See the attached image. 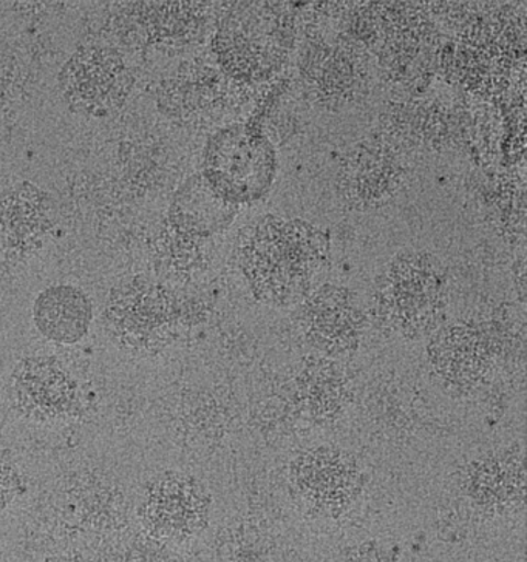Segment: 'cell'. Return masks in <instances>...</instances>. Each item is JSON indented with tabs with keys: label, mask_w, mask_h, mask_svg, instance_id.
<instances>
[{
	"label": "cell",
	"mask_w": 527,
	"mask_h": 562,
	"mask_svg": "<svg viewBox=\"0 0 527 562\" xmlns=\"http://www.w3.org/2000/svg\"><path fill=\"white\" fill-rule=\"evenodd\" d=\"M211 497L201 482L181 473L157 477L139 507L144 530L159 541L183 542L208 526Z\"/></svg>",
	"instance_id": "obj_3"
},
{
	"label": "cell",
	"mask_w": 527,
	"mask_h": 562,
	"mask_svg": "<svg viewBox=\"0 0 527 562\" xmlns=\"http://www.w3.org/2000/svg\"><path fill=\"white\" fill-rule=\"evenodd\" d=\"M132 79L113 50L86 48L68 60L60 86L71 105L90 115H104L126 100Z\"/></svg>",
	"instance_id": "obj_4"
},
{
	"label": "cell",
	"mask_w": 527,
	"mask_h": 562,
	"mask_svg": "<svg viewBox=\"0 0 527 562\" xmlns=\"http://www.w3.org/2000/svg\"><path fill=\"white\" fill-rule=\"evenodd\" d=\"M322 257L321 235L305 224H265L246 258L249 276L265 292L287 297L301 290Z\"/></svg>",
	"instance_id": "obj_1"
},
{
	"label": "cell",
	"mask_w": 527,
	"mask_h": 562,
	"mask_svg": "<svg viewBox=\"0 0 527 562\" xmlns=\"http://www.w3.org/2000/svg\"><path fill=\"white\" fill-rule=\"evenodd\" d=\"M108 321L113 334L127 347L149 348L168 321V303L154 284L128 281L110 294Z\"/></svg>",
	"instance_id": "obj_7"
},
{
	"label": "cell",
	"mask_w": 527,
	"mask_h": 562,
	"mask_svg": "<svg viewBox=\"0 0 527 562\" xmlns=\"http://www.w3.org/2000/svg\"><path fill=\"white\" fill-rule=\"evenodd\" d=\"M92 306L74 286H53L34 303V322L47 339L75 344L89 331Z\"/></svg>",
	"instance_id": "obj_8"
},
{
	"label": "cell",
	"mask_w": 527,
	"mask_h": 562,
	"mask_svg": "<svg viewBox=\"0 0 527 562\" xmlns=\"http://www.w3.org/2000/svg\"><path fill=\"white\" fill-rule=\"evenodd\" d=\"M514 458L485 459L478 462L475 470H472L473 497L485 503H517V497H523L525 488V473L523 467Z\"/></svg>",
	"instance_id": "obj_9"
},
{
	"label": "cell",
	"mask_w": 527,
	"mask_h": 562,
	"mask_svg": "<svg viewBox=\"0 0 527 562\" xmlns=\"http://www.w3.org/2000/svg\"><path fill=\"white\" fill-rule=\"evenodd\" d=\"M339 562H394V560L381 547L366 544L352 549L351 553L345 554Z\"/></svg>",
	"instance_id": "obj_11"
},
{
	"label": "cell",
	"mask_w": 527,
	"mask_h": 562,
	"mask_svg": "<svg viewBox=\"0 0 527 562\" xmlns=\"http://www.w3.org/2000/svg\"><path fill=\"white\" fill-rule=\"evenodd\" d=\"M272 154L265 140L243 131L225 132L208 151L211 181L235 200L254 199L269 181Z\"/></svg>",
	"instance_id": "obj_5"
},
{
	"label": "cell",
	"mask_w": 527,
	"mask_h": 562,
	"mask_svg": "<svg viewBox=\"0 0 527 562\" xmlns=\"http://www.w3.org/2000/svg\"><path fill=\"white\" fill-rule=\"evenodd\" d=\"M44 562H85V561L78 560V558L55 557V558H51V560H47Z\"/></svg>",
	"instance_id": "obj_12"
},
{
	"label": "cell",
	"mask_w": 527,
	"mask_h": 562,
	"mask_svg": "<svg viewBox=\"0 0 527 562\" xmlns=\"http://www.w3.org/2000/svg\"><path fill=\"white\" fill-rule=\"evenodd\" d=\"M19 487L18 472L0 456V510L14 497Z\"/></svg>",
	"instance_id": "obj_10"
},
{
	"label": "cell",
	"mask_w": 527,
	"mask_h": 562,
	"mask_svg": "<svg viewBox=\"0 0 527 562\" xmlns=\"http://www.w3.org/2000/svg\"><path fill=\"white\" fill-rule=\"evenodd\" d=\"M10 394L19 412L48 422L66 416L76 402V383L55 359H25L11 375Z\"/></svg>",
	"instance_id": "obj_6"
},
{
	"label": "cell",
	"mask_w": 527,
	"mask_h": 562,
	"mask_svg": "<svg viewBox=\"0 0 527 562\" xmlns=\"http://www.w3.org/2000/svg\"><path fill=\"white\" fill-rule=\"evenodd\" d=\"M290 484L298 503L311 513L337 516L347 510L363 487L358 462L333 447H317L291 465Z\"/></svg>",
	"instance_id": "obj_2"
}]
</instances>
